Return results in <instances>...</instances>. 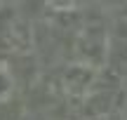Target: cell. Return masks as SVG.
Masks as SVG:
<instances>
[{
    "mask_svg": "<svg viewBox=\"0 0 127 120\" xmlns=\"http://www.w3.org/2000/svg\"><path fill=\"white\" fill-rule=\"evenodd\" d=\"M9 94H12V78H9V73L0 66V101L7 99Z\"/></svg>",
    "mask_w": 127,
    "mask_h": 120,
    "instance_id": "1",
    "label": "cell"
}]
</instances>
